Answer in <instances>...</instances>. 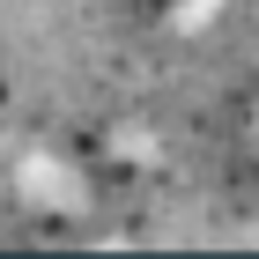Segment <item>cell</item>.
Segmentation results:
<instances>
[{"mask_svg":"<svg viewBox=\"0 0 259 259\" xmlns=\"http://www.w3.org/2000/svg\"><path fill=\"white\" fill-rule=\"evenodd\" d=\"M22 200L30 207H45V215H81L89 207V170H81L74 156H60V148H30L15 170Z\"/></svg>","mask_w":259,"mask_h":259,"instance_id":"cell-1","label":"cell"}]
</instances>
